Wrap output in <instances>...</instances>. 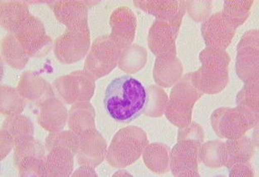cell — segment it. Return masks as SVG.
Returning <instances> with one entry per match:
<instances>
[{
	"instance_id": "obj_10",
	"label": "cell",
	"mask_w": 259,
	"mask_h": 177,
	"mask_svg": "<svg viewBox=\"0 0 259 177\" xmlns=\"http://www.w3.org/2000/svg\"><path fill=\"white\" fill-rule=\"evenodd\" d=\"M58 95L67 104L89 102L95 90V80L85 71H76L54 81Z\"/></svg>"
},
{
	"instance_id": "obj_36",
	"label": "cell",
	"mask_w": 259,
	"mask_h": 177,
	"mask_svg": "<svg viewBox=\"0 0 259 177\" xmlns=\"http://www.w3.org/2000/svg\"><path fill=\"white\" fill-rule=\"evenodd\" d=\"M228 170L230 177L255 176L254 168L250 161L234 165Z\"/></svg>"
},
{
	"instance_id": "obj_26",
	"label": "cell",
	"mask_w": 259,
	"mask_h": 177,
	"mask_svg": "<svg viewBox=\"0 0 259 177\" xmlns=\"http://www.w3.org/2000/svg\"><path fill=\"white\" fill-rule=\"evenodd\" d=\"M181 63L176 57H157L154 68L155 82L161 86H171L181 77L183 69H179Z\"/></svg>"
},
{
	"instance_id": "obj_19",
	"label": "cell",
	"mask_w": 259,
	"mask_h": 177,
	"mask_svg": "<svg viewBox=\"0 0 259 177\" xmlns=\"http://www.w3.org/2000/svg\"><path fill=\"white\" fill-rule=\"evenodd\" d=\"M257 144L252 138L243 136L236 139H228L227 142H222L220 148V159L223 166L227 169L231 168L238 164L244 163L250 161Z\"/></svg>"
},
{
	"instance_id": "obj_24",
	"label": "cell",
	"mask_w": 259,
	"mask_h": 177,
	"mask_svg": "<svg viewBox=\"0 0 259 177\" xmlns=\"http://www.w3.org/2000/svg\"><path fill=\"white\" fill-rule=\"evenodd\" d=\"M144 162L156 174H165L170 170V148L162 143L147 145L143 152Z\"/></svg>"
},
{
	"instance_id": "obj_28",
	"label": "cell",
	"mask_w": 259,
	"mask_h": 177,
	"mask_svg": "<svg viewBox=\"0 0 259 177\" xmlns=\"http://www.w3.org/2000/svg\"><path fill=\"white\" fill-rule=\"evenodd\" d=\"M2 53L8 64L14 69H23L29 59L21 43L12 33L7 34L2 40Z\"/></svg>"
},
{
	"instance_id": "obj_31",
	"label": "cell",
	"mask_w": 259,
	"mask_h": 177,
	"mask_svg": "<svg viewBox=\"0 0 259 177\" xmlns=\"http://www.w3.org/2000/svg\"><path fill=\"white\" fill-rule=\"evenodd\" d=\"M25 105V100L18 90L9 86H1V113L3 115L20 114Z\"/></svg>"
},
{
	"instance_id": "obj_9",
	"label": "cell",
	"mask_w": 259,
	"mask_h": 177,
	"mask_svg": "<svg viewBox=\"0 0 259 177\" xmlns=\"http://www.w3.org/2000/svg\"><path fill=\"white\" fill-rule=\"evenodd\" d=\"M210 121L216 135L227 140L241 138L257 127L238 107L218 108L211 115Z\"/></svg>"
},
{
	"instance_id": "obj_3",
	"label": "cell",
	"mask_w": 259,
	"mask_h": 177,
	"mask_svg": "<svg viewBox=\"0 0 259 177\" xmlns=\"http://www.w3.org/2000/svg\"><path fill=\"white\" fill-rule=\"evenodd\" d=\"M148 144V138L143 129L136 126H126L114 136L107 149L106 160L112 167L124 169L142 156Z\"/></svg>"
},
{
	"instance_id": "obj_35",
	"label": "cell",
	"mask_w": 259,
	"mask_h": 177,
	"mask_svg": "<svg viewBox=\"0 0 259 177\" xmlns=\"http://www.w3.org/2000/svg\"><path fill=\"white\" fill-rule=\"evenodd\" d=\"M182 139L199 141L203 143L204 140V130L199 124L191 121V123L185 128H180L178 141Z\"/></svg>"
},
{
	"instance_id": "obj_34",
	"label": "cell",
	"mask_w": 259,
	"mask_h": 177,
	"mask_svg": "<svg viewBox=\"0 0 259 177\" xmlns=\"http://www.w3.org/2000/svg\"><path fill=\"white\" fill-rule=\"evenodd\" d=\"M187 3L195 9H198V10H194V9L186 8L190 17L196 21H204L210 14V1H188Z\"/></svg>"
},
{
	"instance_id": "obj_15",
	"label": "cell",
	"mask_w": 259,
	"mask_h": 177,
	"mask_svg": "<svg viewBox=\"0 0 259 177\" xmlns=\"http://www.w3.org/2000/svg\"><path fill=\"white\" fill-rule=\"evenodd\" d=\"M33 129L30 119L22 115H12L5 119L1 129V160L19 142L32 138Z\"/></svg>"
},
{
	"instance_id": "obj_25",
	"label": "cell",
	"mask_w": 259,
	"mask_h": 177,
	"mask_svg": "<svg viewBox=\"0 0 259 177\" xmlns=\"http://www.w3.org/2000/svg\"><path fill=\"white\" fill-rule=\"evenodd\" d=\"M258 82L244 83L236 97L237 107L256 126H258Z\"/></svg>"
},
{
	"instance_id": "obj_7",
	"label": "cell",
	"mask_w": 259,
	"mask_h": 177,
	"mask_svg": "<svg viewBox=\"0 0 259 177\" xmlns=\"http://www.w3.org/2000/svg\"><path fill=\"white\" fill-rule=\"evenodd\" d=\"M29 57H42L54 47L51 37L47 34L44 23L33 15L19 24L14 33Z\"/></svg>"
},
{
	"instance_id": "obj_4",
	"label": "cell",
	"mask_w": 259,
	"mask_h": 177,
	"mask_svg": "<svg viewBox=\"0 0 259 177\" xmlns=\"http://www.w3.org/2000/svg\"><path fill=\"white\" fill-rule=\"evenodd\" d=\"M203 94L190 81V73L185 75L172 88L164 110L165 117L179 128H185L191 123L194 104Z\"/></svg>"
},
{
	"instance_id": "obj_37",
	"label": "cell",
	"mask_w": 259,
	"mask_h": 177,
	"mask_svg": "<svg viewBox=\"0 0 259 177\" xmlns=\"http://www.w3.org/2000/svg\"><path fill=\"white\" fill-rule=\"evenodd\" d=\"M72 176H98L94 168L88 165H81L76 169L75 172L72 173Z\"/></svg>"
},
{
	"instance_id": "obj_27",
	"label": "cell",
	"mask_w": 259,
	"mask_h": 177,
	"mask_svg": "<svg viewBox=\"0 0 259 177\" xmlns=\"http://www.w3.org/2000/svg\"><path fill=\"white\" fill-rule=\"evenodd\" d=\"M30 16L32 14L25 3L1 2V26L10 33H14L15 28Z\"/></svg>"
},
{
	"instance_id": "obj_23",
	"label": "cell",
	"mask_w": 259,
	"mask_h": 177,
	"mask_svg": "<svg viewBox=\"0 0 259 177\" xmlns=\"http://www.w3.org/2000/svg\"><path fill=\"white\" fill-rule=\"evenodd\" d=\"M68 127L77 135L96 130L95 110L88 102L72 106L68 115Z\"/></svg>"
},
{
	"instance_id": "obj_12",
	"label": "cell",
	"mask_w": 259,
	"mask_h": 177,
	"mask_svg": "<svg viewBox=\"0 0 259 177\" xmlns=\"http://www.w3.org/2000/svg\"><path fill=\"white\" fill-rule=\"evenodd\" d=\"M91 45L90 29L85 31L65 30L54 42V54L61 63H77L87 56Z\"/></svg>"
},
{
	"instance_id": "obj_21",
	"label": "cell",
	"mask_w": 259,
	"mask_h": 177,
	"mask_svg": "<svg viewBox=\"0 0 259 177\" xmlns=\"http://www.w3.org/2000/svg\"><path fill=\"white\" fill-rule=\"evenodd\" d=\"M67 120V108L58 98H49L40 105L37 121L40 126L50 132H59L63 130Z\"/></svg>"
},
{
	"instance_id": "obj_6",
	"label": "cell",
	"mask_w": 259,
	"mask_h": 177,
	"mask_svg": "<svg viewBox=\"0 0 259 177\" xmlns=\"http://www.w3.org/2000/svg\"><path fill=\"white\" fill-rule=\"evenodd\" d=\"M124 52L108 34L100 36L92 45L85 61L84 71L95 81L100 79L116 68Z\"/></svg>"
},
{
	"instance_id": "obj_32",
	"label": "cell",
	"mask_w": 259,
	"mask_h": 177,
	"mask_svg": "<svg viewBox=\"0 0 259 177\" xmlns=\"http://www.w3.org/2000/svg\"><path fill=\"white\" fill-rule=\"evenodd\" d=\"M222 142L220 141H211L202 144L199 152V161H201L212 169L223 167L220 159V148Z\"/></svg>"
},
{
	"instance_id": "obj_14",
	"label": "cell",
	"mask_w": 259,
	"mask_h": 177,
	"mask_svg": "<svg viewBox=\"0 0 259 177\" xmlns=\"http://www.w3.org/2000/svg\"><path fill=\"white\" fill-rule=\"evenodd\" d=\"M237 28L220 11L213 14L203 23L201 33L207 47L225 51L231 43Z\"/></svg>"
},
{
	"instance_id": "obj_18",
	"label": "cell",
	"mask_w": 259,
	"mask_h": 177,
	"mask_svg": "<svg viewBox=\"0 0 259 177\" xmlns=\"http://www.w3.org/2000/svg\"><path fill=\"white\" fill-rule=\"evenodd\" d=\"M111 33L110 37L121 49H125L134 41L137 31L136 14L128 7H120L114 10L110 17Z\"/></svg>"
},
{
	"instance_id": "obj_33",
	"label": "cell",
	"mask_w": 259,
	"mask_h": 177,
	"mask_svg": "<svg viewBox=\"0 0 259 177\" xmlns=\"http://www.w3.org/2000/svg\"><path fill=\"white\" fill-rule=\"evenodd\" d=\"M78 141V135L72 130H65L63 132H52L46 139L45 148L48 151L54 147H67L76 153V146Z\"/></svg>"
},
{
	"instance_id": "obj_20",
	"label": "cell",
	"mask_w": 259,
	"mask_h": 177,
	"mask_svg": "<svg viewBox=\"0 0 259 177\" xmlns=\"http://www.w3.org/2000/svg\"><path fill=\"white\" fill-rule=\"evenodd\" d=\"M49 152L38 172V176L68 177L72 175L75 156L72 150L67 147H57Z\"/></svg>"
},
{
	"instance_id": "obj_30",
	"label": "cell",
	"mask_w": 259,
	"mask_h": 177,
	"mask_svg": "<svg viewBox=\"0 0 259 177\" xmlns=\"http://www.w3.org/2000/svg\"><path fill=\"white\" fill-rule=\"evenodd\" d=\"M254 1L226 0L222 12L230 21L238 28L245 23L251 14V9Z\"/></svg>"
},
{
	"instance_id": "obj_16",
	"label": "cell",
	"mask_w": 259,
	"mask_h": 177,
	"mask_svg": "<svg viewBox=\"0 0 259 177\" xmlns=\"http://www.w3.org/2000/svg\"><path fill=\"white\" fill-rule=\"evenodd\" d=\"M88 4L82 1H57L49 5L56 19L66 26V30L84 31L88 26Z\"/></svg>"
},
{
	"instance_id": "obj_11",
	"label": "cell",
	"mask_w": 259,
	"mask_h": 177,
	"mask_svg": "<svg viewBox=\"0 0 259 177\" xmlns=\"http://www.w3.org/2000/svg\"><path fill=\"white\" fill-rule=\"evenodd\" d=\"M202 144L190 139L177 142L170 150V170L174 176H200L198 164Z\"/></svg>"
},
{
	"instance_id": "obj_13",
	"label": "cell",
	"mask_w": 259,
	"mask_h": 177,
	"mask_svg": "<svg viewBox=\"0 0 259 177\" xmlns=\"http://www.w3.org/2000/svg\"><path fill=\"white\" fill-rule=\"evenodd\" d=\"M46 156L42 143L32 137L19 142L14 148V165L20 176H38Z\"/></svg>"
},
{
	"instance_id": "obj_29",
	"label": "cell",
	"mask_w": 259,
	"mask_h": 177,
	"mask_svg": "<svg viewBox=\"0 0 259 177\" xmlns=\"http://www.w3.org/2000/svg\"><path fill=\"white\" fill-rule=\"evenodd\" d=\"M133 3L136 7L156 19H169L180 10V1L176 0H135Z\"/></svg>"
},
{
	"instance_id": "obj_8",
	"label": "cell",
	"mask_w": 259,
	"mask_h": 177,
	"mask_svg": "<svg viewBox=\"0 0 259 177\" xmlns=\"http://www.w3.org/2000/svg\"><path fill=\"white\" fill-rule=\"evenodd\" d=\"M258 36L257 29L246 32L237 47L235 71L244 83L259 81Z\"/></svg>"
},
{
	"instance_id": "obj_1",
	"label": "cell",
	"mask_w": 259,
	"mask_h": 177,
	"mask_svg": "<svg viewBox=\"0 0 259 177\" xmlns=\"http://www.w3.org/2000/svg\"><path fill=\"white\" fill-rule=\"evenodd\" d=\"M148 94L143 83L131 76L112 80L105 93V108L114 120L131 122L144 112Z\"/></svg>"
},
{
	"instance_id": "obj_22",
	"label": "cell",
	"mask_w": 259,
	"mask_h": 177,
	"mask_svg": "<svg viewBox=\"0 0 259 177\" xmlns=\"http://www.w3.org/2000/svg\"><path fill=\"white\" fill-rule=\"evenodd\" d=\"M18 91L26 100L39 103L40 105L54 96L50 84L31 72H26L22 75Z\"/></svg>"
},
{
	"instance_id": "obj_5",
	"label": "cell",
	"mask_w": 259,
	"mask_h": 177,
	"mask_svg": "<svg viewBox=\"0 0 259 177\" xmlns=\"http://www.w3.org/2000/svg\"><path fill=\"white\" fill-rule=\"evenodd\" d=\"M185 12L186 1H180L177 15L169 19H155L148 35L149 48L155 56L176 57V39Z\"/></svg>"
},
{
	"instance_id": "obj_17",
	"label": "cell",
	"mask_w": 259,
	"mask_h": 177,
	"mask_svg": "<svg viewBox=\"0 0 259 177\" xmlns=\"http://www.w3.org/2000/svg\"><path fill=\"white\" fill-rule=\"evenodd\" d=\"M107 152V142L97 129L78 135L75 156L79 165L97 167L103 161Z\"/></svg>"
},
{
	"instance_id": "obj_2",
	"label": "cell",
	"mask_w": 259,
	"mask_h": 177,
	"mask_svg": "<svg viewBox=\"0 0 259 177\" xmlns=\"http://www.w3.org/2000/svg\"><path fill=\"white\" fill-rule=\"evenodd\" d=\"M199 60L202 67L190 73V81L203 94H220L229 82V54L226 51L207 47L199 54Z\"/></svg>"
}]
</instances>
